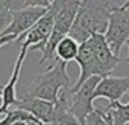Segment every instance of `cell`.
Returning a JSON list of instances; mask_svg holds the SVG:
<instances>
[{"label":"cell","mask_w":129,"mask_h":125,"mask_svg":"<svg viewBox=\"0 0 129 125\" xmlns=\"http://www.w3.org/2000/svg\"><path fill=\"white\" fill-rule=\"evenodd\" d=\"M100 110H102V114L105 116V119L112 122V125L129 123V102L127 104L112 102V104H108L105 108H100Z\"/></svg>","instance_id":"cell-13"},{"label":"cell","mask_w":129,"mask_h":125,"mask_svg":"<svg viewBox=\"0 0 129 125\" xmlns=\"http://www.w3.org/2000/svg\"><path fill=\"white\" fill-rule=\"evenodd\" d=\"M55 15H56V8L52 2L47 14L32 28L29 29L26 34L20 35L17 38L15 43H21V49H32V50H40L43 52L52 32H53V26H55Z\"/></svg>","instance_id":"cell-4"},{"label":"cell","mask_w":129,"mask_h":125,"mask_svg":"<svg viewBox=\"0 0 129 125\" xmlns=\"http://www.w3.org/2000/svg\"><path fill=\"white\" fill-rule=\"evenodd\" d=\"M27 55V50L26 49H21L17 61H15V66H14V70H12V75L9 78V81L2 86L0 84V98H2V105H0V116L2 114H6L9 108H12L17 102V93H15V87H17V81H18V76H20V72H21V66H23V61Z\"/></svg>","instance_id":"cell-12"},{"label":"cell","mask_w":129,"mask_h":125,"mask_svg":"<svg viewBox=\"0 0 129 125\" xmlns=\"http://www.w3.org/2000/svg\"><path fill=\"white\" fill-rule=\"evenodd\" d=\"M102 78L93 76L87 82L82 84V87L72 93V102H70V113L79 120L81 125H87L88 117L96 111L93 101H94V92L96 87L99 86Z\"/></svg>","instance_id":"cell-5"},{"label":"cell","mask_w":129,"mask_h":125,"mask_svg":"<svg viewBox=\"0 0 129 125\" xmlns=\"http://www.w3.org/2000/svg\"><path fill=\"white\" fill-rule=\"evenodd\" d=\"M2 119H3V117H2V116H0V123H2Z\"/></svg>","instance_id":"cell-21"},{"label":"cell","mask_w":129,"mask_h":125,"mask_svg":"<svg viewBox=\"0 0 129 125\" xmlns=\"http://www.w3.org/2000/svg\"><path fill=\"white\" fill-rule=\"evenodd\" d=\"M100 111H102V110H100ZM103 117H105V116H103ZM108 123H109V125H112V122H109V120H108Z\"/></svg>","instance_id":"cell-20"},{"label":"cell","mask_w":129,"mask_h":125,"mask_svg":"<svg viewBox=\"0 0 129 125\" xmlns=\"http://www.w3.org/2000/svg\"><path fill=\"white\" fill-rule=\"evenodd\" d=\"M14 108L24 110V111L30 113L32 116H35L38 120H41L44 123H53L56 104L44 101V99H38V98H32V96L23 95V96H20L17 99Z\"/></svg>","instance_id":"cell-10"},{"label":"cell","mask_w":129,"mask_h":125,"mask_svg":"<svg viewBox=\"0 0 129 125\" xmlns=\"http://www.w3.org/2000/svg\"><path fill=\"white\" fill-rule=\"evenodd\" d=\"M50 6H32L23 11L12 12V23L2 35H23L29 29H32L49 11Z\"/></svg>","instance_id":"cell-7"},{"label":"cell","mask_w":129,"mask_h":125,"mask_svg":"<svg viewBox=\"0 0 129 125\" xmlns=\"http://www.w3.org/2000/svg\"><path fill=\"white\" fill-rule=\"evenodd\" d=\"M53 5L56 8L55 26H53V32H52L44 50L41 52V58L38 61L40 66L46 64L49 61H52V64H53L56 61V55H55L56 46L59 44V41L62 38L70 35L72 26L75 23V18H76L79 6H81V0H55Z\"/></svg>","instance_id":"cell-3"},{"label":"cell","mask_w":129,"mask_h":125,"mask_svg":"<svg viewBox=\"0 0 129 125\" xmlns=\"http://www.w3.org/2000/svg\"><path fill=\"white\" fill-rule=\"evenodd\" d=\"M93 49H94V56L99 66V72H100V78H106L109 76V73L117 67V64L121 61L117 55H114L112 49L109 47L106 38L103 34H94L90 38Z\"/></svg>","instance_id":"cell-8"},{"label":"cell","mask_w":129,"mask_h":125,"mask_svg":"<svg viewBox=\"0 0 129 125\" xmlns=\"http://www.w3.org/2000/svg\"><path fill=\"white\" fill-rule=\"evenodd\" d=\"M115 6L117 5L109 0H82L70 31V37L82 44L88 41L94 34L105 35L109 15Z\"/></svg>","instance_id":"cell-1"},{"label":"cell","mask_w":129,"mask_h":125,"mask_svg":"<svg viewBox=\"0 0 129 125\" xmlns=\"http://www.w3.org/2000/svg\"><path fill=\"white\" fill-rule=\"evenodd\" d=\"M12 125H29V122H24V120H18V122H14Z\"/></svg>","instance_id":"cell-18"},{"label":"cell","mask_w":129,"mask_h":125,"mask_svg":"<svg viewBox=\"0 0 129 125\" xmlns=\"http://www.w3.org/2000/svg\"><path fill=\"white\" fill-rule=\"evenodd\" d=\"M129 93V78L127 76H106L102 78L94 92V99L106 98L109 104L120 102L123 95Z\"/></svg>","instance_id":"cell-11"},{"label":"cell","mask_w":129,"mask_h":125,"mask_svg":"<svg viewBox=\"0 0 129 125\" xmlns=\"http://www.w3.org/2000/svg\"><path fill=\"white\" fill-rule=\"evenodd\" d=\"M76 62H78L79 67H81V73H79L78 81L72 87V93L78 92L82 87V84L87 82L90 78H93V76H99L100 78L99 66H97V61H96V56H94V49H93V44H91L90 40L81 44L79 53H78V58H76Z\"/></svg>","instance_id":"cell-9"},{"label":"cell","mask_w":129,"mask_h":125,"mask_svg":"<svg viewBox=\"0 0 129 125\" xmlns=\"http://www.w3.org/2000/svg\"><path fill=\"white\" fill-rule=\"evenodd\" d=\"M105 38L114 55L118 56L123 44H126L129 40V9H121L118 5L112 9Z\"/></svg>","instance_id":"cell-6"},{"label":"cell","mask_w":129,"mask_h":125,"mask_svg":"<svg viewBox=\"0 0 129 125\" xmlns=\"http://www.w3.org/2000/svg\"><path fill=\"white\" fill-rule=\"evenodd\" d=\"M126 46H127V49H129V40H127V43H126ZM124 62H127V64H129V53H127V56L124 58Z\"/></svg>","instance_id":"cell-19"},{"label":"cell","mask_w":129,"mask_h":125,"mask_svg":"<svg viewBox=\"0 0 129 125\" xmlns=\"http://www.w3.org/2000/svg\"><path fill=\"white\" fill-rule=\"evenodd\" d=\"M79 47H81V44L76 40H73L70 35L62 38L59 41V44L56 46V52H55L56 59L66 62V64H69V62L73 61V59L76 61L78 53H79Z\"/></svg>","instance_id":"cell-14"},{"label":"cell","mask_w":129,"mask_h":125,"mask_svg":"<svg viewBox=\"0 0 129 125\" xmlns=\"http://www.w3.org/2000/svg\"><path fill=\"white\" fill-rule=\"evenodd\" d=\"M120 8L121 9H129V0H127V2H124L123 5H120Z\"/></svg>","instance_id":"cell-17"},{"label":"cell","mask_w":129,"mask_h":125,"mask_svg":"<svg viewBox=\"0 0 129 125\" xmlns=\"http://www.w3.org/2000/svg\"><path fill=\"white\" fill-rule=\"evenodd\" d=\"M72 82L67 75V64L56 59L53 64L40 76H37L29 86L24 95L44 99L56 104L62 90H72Z\"/></svg>","instance_id":"cell-2"},{"label":"cell","mask_w":129,"mask_h":125,"mask_svg":"<svg viewBox=\"0 0 129 125\" xmlns=\"http://www.w3.org/2000/svg\"><path fill=\"white\" fill-rule=\"evenodd\" d=\"M17 35H0V47L5 46V44H9L12 41H17Z\"/></svg>","instance_id":"cell-16"},{"label":"cell","mask_w":129,"mask_h":125,"mask_svg":"<svg viewBox=\"0 0 129 125\" xmlns=\"http://www.w3.org/2000/svg\"><path fill=\"white\" fill-rule=\"evenodd\" d=\"M88 120H90V122H93V125H109V123H108V120L103 117V114H102L100 108H96V111L88 117Z\"/></svg>","instance_id":"cell-15"}]
</instances>
